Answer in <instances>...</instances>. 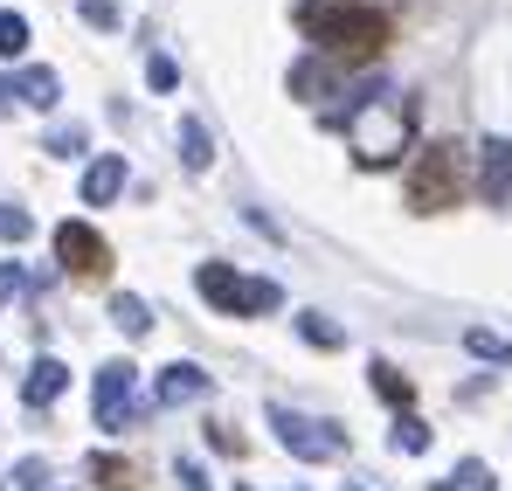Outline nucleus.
Wrapping results in <instances>:
<instances>
[{"label": "nucleus", "mask_w": 512, "mask_h": 491, "mask_svg": "<svg viewBox=\"0 0 512 491\" xmlns=\"http://www.w3.org/2000/svg\"><path fill=\"white\" fill-rule=\"evenodd\" d=\"M333 125L346 118V139H353V160L360 166H395L409 153V132H416V104L388 97V83H353L340 111H326Z\"/></svg>", "instance_id": "nucleus-1"}, {"label": "nucleus", "mask_w": 512, "mask_h": 491, "mask_svg": "<svg viewBox=\"0 0 512 491\" xmlns=\"http://www.w3.org/2000/svg\"><path fill=\"white\" fill-rule=\"evenodd\" d=\"M298 21H305V35H312V49L326 63H367L388 42V14L360 7V0H346V7H305Z\"/></svg>", "instance_id": "nucleus-2"}, {"label": "nucleus", "mask_w": 512, "mask_h": 491, "mask_svg": "<svg viewBox=\"0 0 512 491\" xmlns=\"http://www.w3.org/2000/svg\"><path fill=\"white\" fill-rule=\"evenodd\" d=\"M457 194H464V146L457 139H429L423 153H416V166H409V208L436 215Z\"/></svg>", "instance_id": "nucleus-3"}, {"label": "nucleus", "mask_w": 512, "mask_h": 491, "mask_svg": "<svg viewBox=\"0 0 512 491\" xmlns=\"http://www.w3.org/2000/svg\"><path fill=\"white\" fill-rule=\"evenodd\" d=\"M146 415L139 402V367L132 360H104L97 367V388H90V422L104 429V436H118V429H132Z\"/></svg>", "instance_id": "nucleus-4"}, {"label": "nucleus", "mask_w": 512, "mask_h": 491, "mask_svg": "<svg viewBox=\"0 0 512 491\" xmlns=\"http://www.w3.org/2000/svg\"><path fill=\"white\" fill-rule=\"evenodd\" d=\"M270 429H277V443H284L291 457H305V464H326V457L346 450L340 422H319V415H298V409H270Z\"/></svg>", "instance_id": "nucleus-5"}, {"label": "nucleus", "mask_w": 512, "mask_h": 491, "mask_svg": "<svg viewBox=\"0 0 512 491\" xmlns=\"http://www.w3.org/2000/svg\"><path fill=\"white\" fill-rule=\"evenodd\" d=\"M56 263H63L70 277H104V270H111V249H104V236H97L90 222H63V229H56Z\"/></svg>", "instance_id": "nucleus-6"}, {"label": "nucleus", "mask_w": 512, "mask_h": 491, "mask_svg": "<svg viewBox=\"0 0 512 491\" xmlns=\"http://www.w3.org/2000/svg\"><path fill=\"white\" fill-rule=\"evenodd\" d=\"M478 194H485V201H506L512 194V139L506 132H492V139L478 146Z\"/></svg>", "instance_id": "nucleus-7"}, {"label": "nucleus", "mask_w": 512, "mask_h": 491, "mask_svg": "<svg viewBox=\"0 0 512 491\" xmlns=\"http://www.w3.org/2000/svg\"><path fill=\"white\" fill-rule=\"evenodd\" d=\"M208 395V367H194V360H173L167 374L153 381V402L160 409H180V402H201Z\"/></svg>", "instance_id": "nucleus-8"}, {"label": "nucleus", "mask_w": 512, "mask_h": 491, "mask_svg": "<svg viewBox=\"0 0 512 491\" xmlns=\"http://www.w3.org/2000/svg\"><path fill=\"white\" fill-rule=\"evenodd\" d=\"M194 284H201V298H208L215 312H243V284H250V277H236L229 263H201Z\"/></svg>", "instance_id": "nucleus-9"}, {"label": "nucleus", "mask_w": 512, "mask_h": 491, "mask_svg": "<svg viewBox=\"0 0 512 491\" xmlns=\"http://www.w3.org/2000/svg\"><path fill=\"white\" fill-rule=\"evenodd\" d=\"M63 388H70V367H63V360H49V353H42V360H35V367H28V381H21V402H28V409H49V402H56V395H63Z\"/></svg>", "instance_id": "nucleus-10"}, {"label": "nucleus", "mask_w": 512, "mask_h": 491, "mask_svg": "<svg viewBox=\"0 0 512 491\" xmlns=\"http://www.w3.org/2000/svg\"><path fill=\"white\" fill-rule=\"evenodd\" d=\"M333 83H340V63H326V56H305V63L291 70V97H305V104H326V97H333Z\"/></svg>", "instance_id": "nucleus-11"}, {"label": "nucleus", "mask_w": 512, "mask_h": 491, "mask_svg": "<svg viewBox=\"0 0 512 491\" xmlns=\"http://www.w3.org/2000/svg\"><path fill=\"white\" fill-rule=\"evenodd\" d=\"M118 194H125V160H118V153L90 160L84 166V201H97V208H104V201H118Z\"/></svg>", "instance_id": "nucleus-12"}, {"label": "nucleus", "mask_w": 512, "mask_h": 491, "mask_svg": "<svg viewBox=\"0 0 512 491\" xmlns=\"http://www.w3.org/2000/svg\"><path fill=\"white\" fill-rule=\"evenodd\" d=\"M0 90H14L21 104H35V111H49L56 97H63V83H56V70H21V77H7Z\"/></svg>", "instance_id": "nucleus-13"}, {"label": "nucleus", "mask_w": 512, "mask_h": 491, "mask_svg": "<svg viewBox=\"0 0 512 491\" xmlns=\"http://www.w3.org/2000/svg\"><path fill=\"white\" fill-rule=\"evenodd\" d=\"M367 381H374V395H381V402H388L395 415H402L409 402H416V388H409V374H402V367H388V360H374V367H367Z\"/></svg>", "instance_id": "nucleus-14"}, {"label": "nucleus", "mask_w": 512, "mask_h": 491, "mask_svg": "<svg viewBox=\"0 0 512 491\" xmlns=\"http://www.w3.org/2000/svg\"><path fill=\"white\" fill-rule=\"evenodd\" d=\"M111 326L125 332V339H146V332H153V312H146V298L118 291V298H111Z\"/></svg>", "instance_id": "nucleus-15"}, {"label": "nucleus", "mask_w": 512, "mask_h": 491, "mask_svg": "<svg viewBox=\"0 0 512 491\" xmlns=\"http://www.w3.org/2000/svg\"><path fill=\"white\" fill-rule=\"evenodd\" d=\"M180 160L194 166V173L215 166V146H208V125H201V118H180Z\"/></svg>", "instance_id": "nucleus-16"}, {"label": "nucleus", "mask_w": 512, "mask_h": 491, "mask_svg": "<svg viewBox=\"0 0 512 491\" xmlns=\"http://www.w3.org/2000/svg\"><path fill=\"white\" fill-rule=\"evenodd\" d=\"M388 450H395V457H423V450H429V422H416V415H395Z\"/></svg>", "instance_id": "nucleus-17"}, {"label": "nucleus", "mask_w": 512, "mask_h": 491, "mask_svg": "<svg viewBox=\"0 0 512 491\" xmlns=\"http://www.w3.org/2000/svg\"><path fill=\"white\" fill-rule=\"evenodd\" d=\"M436 491H499L492 485V464H478V457H464L450 478H436Z\"/></svg>", "instance_id": "nucleus-18"}, {"label": "nucleus", "mask_w": 512, "mask_h": 491, "mask_svg": "<svg viewBox=\"0 0 512 491\" xmlns=\"http://www.w3.org/2000/svg\"><path fill=\"white\" fill-rule=\"evenodd\" d=\"M277 305H284V291H277L270 277H250V284H243V319H256V312H277Z\"/></svg>", "instance_id": "nucleus-19"}, {"label": "nucleus", "mask_w": 512, "mask_h": 491, "mask_svg": "<svg viewBox=\"0 0 512 491\" xmlns=\"http://www.w3.org/2000/svg\"><path fill=\"white\" fill-rule=\"evenodd\" d=\"M464 346H471V353H478V360H499V367H512V339H499V332H464Z\"/></svg>", "instance_id": "nucleus-20"}, {"label": "nucleus", "mask_w": 512, "mask_h": 491, "mask_svg": "<svg viewBox=\"0 0 512 491\" xmlns=\"http://www.w3.org/2000/svg\"><path fill=\"white\" fill-rule=\"evenodd\" d=\"M90 478L104 491H125L132 485V464H125V457H90Z\"/></svg>", "instance_id": "nucleus-21"}, {"label": "nucleus", "mask_w": 512, "mask_h": 491, "mask_svg": "<svg viewBox=\"0 0 512 491\" xmlns=\"http://www.w3.org/2000/svg\"><path fill=\"white\" fill-rule=\"evenodd\" d=\"M298 332H305V339H312V346H340L346 332L333 326V319H326V312H298Z\"/></svg>", "instance_id": "nucleus-22"}, {"label": "nucleus", "mask_w": 512, "mask_h": 491, "mask_svg": "<svg viewBox=\"0 0 512 491\" xmlns=\"http://www.w3.org/2000/svg\"><path fill=\"white\" fill-rule=\"evenodd\" d=\"M21 49H28V21L7 7V14H0V56H21Z\"/></svg>", "instance_id": "nucleus-23"}, {"label": "nucleus", "mask_w": 512, "mask_h": 491, "mask_svg": "<svg viewBox=\"0 0 512 491\" xmlns=\"http://www.w3.org/2000/svg\"><path fill=\"white\" fill-rule=\"evenodd\" d=\"M84 146H90V139H84V125H63V132H49V153H56V160H77Z\"/></svg>", "instance_id": "nucleus-24"}, {"label": "nucleus", "mask_w": 512, "mask_h": 491, "mask_svg": "<svg viewBox=\"0 0 512 491\" xmlns=\"http://www.w3.org/2000/svg\"><path fill=\"white\" fill-rule=\"evenodd\" d=\"M49 485V464H42V457H21V464H14V491H42Z\"/></svg>", "instance_id": "nucleus-25"}, {"label": "nucleus", "mask_w": 512, "mask_h": 491, "mask_svg": "<svg viewBox=\"0 0 512 491\" xmlns=\"http://www.w3.org/2000/svg\"><path fill=\"white\" fill-rule=\"evenodd\" d=\"M28 229H35V222H28V208H7V201H0V243H21Z\"/></svg>", "instance_id": "nucleus-26"}, {"label": "nucleus", "mask_w": 512, "mask_h": 491, "mask_svg": "<svg viewBox=\"0 0 512 491\" xmlns=\"http://www.w3.org/2000/svg\"><path fill=\"white\" fill-rule=\"evenodd\" d=\"M21 291H35V284H28V270H21V263H0V305H14Z\"/></svg>", "instance_id": "nucleus-27"}, {"label": "nucleus", "mask_w": 512, "mask_h": 491, "mask_svg": "<svg viewBox=\"0 0 512 491\" xmlns=\"http://www.w3.org/2000/svg\"><path fill=\"white\" fill-rule=\"evenodd\" d=\"M146 83H153V90H173V83H180L173 56H146Z\"/></svg>", "instance_id": "nucleus-28"}, {"label": "nucleus", "mask_w": 512, "mask_h": 491, "mask_svg": "<svg viewBox=\"0 0 512 491\" xmlns=\"http://www.w3.org/2000/svg\"><path fill=\"white\" fill-rule=\"evenodd\" d=\"M84 21L90 28H118V0H84Z\"/></svg>", "instance_id": "nucleus-29"}, {"label": "nucleus", "mask_w": 512, "mask_h": 491, "mask_svg": "<svg viewBox=\"0 0 512 491\" xmlns=\"http://www.w3.org/2000/svg\"><path fill=\"white\" fill-rule=\"evenodd\" d=\"M173 478H180V485H187V491H208V471H201L194 457H180V464H173Z\"/></svg>", "instance_id": "nucleus-30"}, {"label": "nucleus", "mask_w": 512, "mask_h": 491, "mask_svg": "<svg viewBox=\"0 0 512 491\" xmlns=\"http://www.w3.org/2000/svg\"><path fill=\"white\" fill-rule=\"evenodd\" d=\"M305 7H346V0H305Z\"/></svg>", "instance_id": "nucleus-31"}, {"label": "nucleus", "mask_w": 512, "mask_h": 491, "mask_svg": "<svg viewBox=\"0 0 512 491\" xmlns=\"http://www.w3.org/2000/svg\"><path fill=\"white\" fill-rule=\"evenodd\" d=\"M346 491H360V485H346Z\"/></svg>", "instance_id": "nucleus-32"}]
</instances>
